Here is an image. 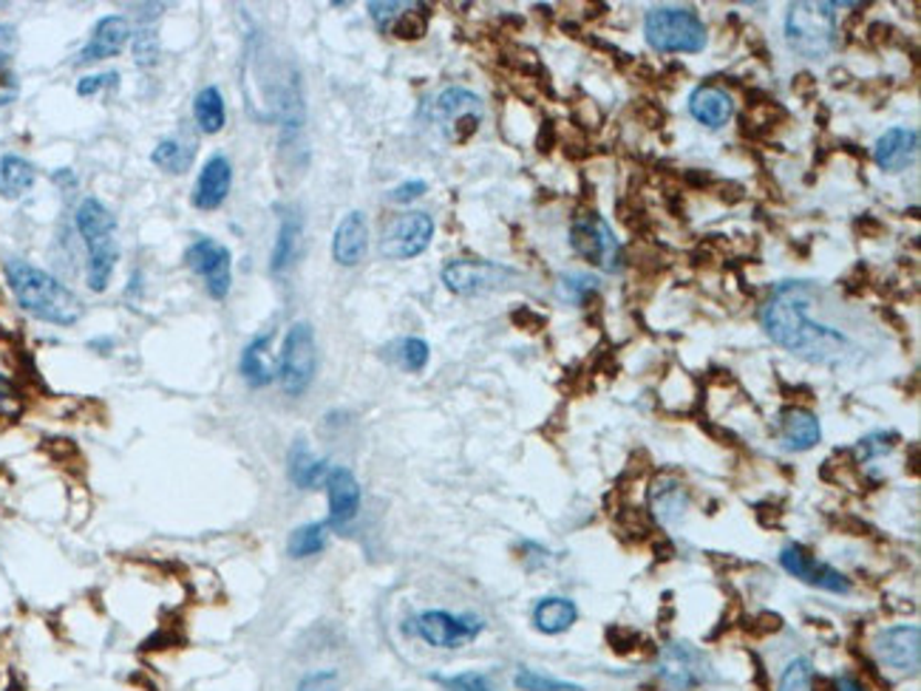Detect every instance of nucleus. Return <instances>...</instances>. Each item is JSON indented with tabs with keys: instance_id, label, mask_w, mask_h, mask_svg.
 Wrapping results in <instances>:
<instances>
[{
	"instance_id": "28",
	"label": "nucleus",
	"mask_w": 921,
	"mask_h": 691,
	"mask_svg": "<svg viewBox=\"0 0 921 691\" xmlns=\"http://www.w3.org/2000/svg\"><path fill=\"white\" fill-rule=\"evenodd\" d=\"M193 117H197L199 128L204 134H219L227 123V111H224V97L216 85H208L193 99Z\"/></svg>"
},
{
	"instance_id": "5",
	"label": "nucleus",
	"mask_w": 921,
	"mask_h": 691,
	"mask_svg": "<svg viewBox=\"0 0 921 691\" xmlns=\"http://www.w3.org/2000/svg\"><path fill=\"white\" fill-rule=\"evenodd\" d=\"M837 3H791L785 40L800 57L819 60L837 46Z\"/></svg>"
},
{
	"instance_id": "16",
	"label": "nucleus",
	"mask_w": 921,
	"mask_h": 691,
	"mask_svg": "<svg viewBox=\"0 0 921 691\" xmlns=\"http://www.w3.org/2000/svg\"><path fill=\"white\" fill-rule=\"evenodd\" d=\"M324 488H327L329 499L327 524L329 528H347L360 510V482L354 479L352 470L335 465L324 479Z\"/></svg>"
},
{
	"instance_id": "1",
	"label": "nucleus",
	"mask_w": 921,
	"mask_h": 691,
	"mask_svg": "<svg viewBox=\"0 0 921 691\" xmlns=\"http://www.w3.org/2000/svg\"><path fill=\"white\" fill-rule=\"evenodd\" d=\"M817 289L805 280L780 284L763 309V329L780 349L819 365H839L850 358L854 343L843 329L814 318Z\"/></svg>"
},
{
	"instance_id": "35",
	"label": "nucleus",
	"mask_w": 921,
	"mask_h": 691,
	"mask_svg": "<svg viewBox=\"0 0 921 691\" xmlns=\"http://www.w3.org/2000/svg\"><path fill=\"white\" fill-rule=\"evenodd\" d=\"M437 683L443 685L445 691H494V685L488 683V678L479 672H463V674H454V678H437Z\"/></svg>"
},
{
	"instance_id": "41",
	"label": "nucleus",
	"mask_w": 921,
	"mask_h": 691,
	"mask_svg": "<svg viewBox=\"0 0 921 691\" xmlns=\"http://www.w3.org/2000/svg\"><path fill=\"white\" fill-rule=\"evenodd\" d=\"M14 49H18V34H14L12 26L0 23V63L12 57Z\"/></svg>"
},
{
	"instance_id": "13",
	"label": "nucleus",
	"mask_w": 921,
	"mask_h": 691,
	"mask_svg": "<svg viewBox=\"0 0 921 691\" xmlns=\"http://www.w3.org/2000/svg\"><path fill=\"white\" fill-rule=\"evenodd\" d=\"M514 278V269L479 258H457L443 267V284L454 295H485L505 287Z\"/></svg>"
},
{
	"instance_id": "10",
	"label": "nucleus",
	"mask_w": 921,
	"mask_h": 691,
	"mask_svg": "<svg viewBox=\"0 0 921 691\" xmlns=\"http://www.w3.org/2000/svg\"><path fill=\"white\" fill-rule=\"evenodd\" d=\"M570 247L575 255H582L584 262L607 269V273L621 267V244L615 242L613 230L602 215H579L570 227Z\"/></svg>"
},
{
	"instance_id": "40",
	"label": "nucleus",
	"mask_w": 921,
	"mask_h": 691,
	"mask_svg": "<svg viewBox=\"0 0 921 691\" xmlns=\"http://www.w3.org/2000/svg\"><path fill=\"white\" fill-rule=\"evenodd\" d=\"M117 83V74H94V77H83L77 83L80 97H94L97 92H103L105 85Z\"/></svg>"
},
{
	"instance_id": "43",
	"label": "nucleus",
	"mask_w": 921,
	"mask_h": 691,
	"mask_svg": "<svg viewBox=\"0 0 921 691\" xmlns=\"http://www.w3.org/2000/svg\"><path fill=\"white\" fill-rule=\"evenodd\" d=\"M837 691H865V685L856 678H850V674H843V678L837 680Z\"/></svg>"
},
{
	"instance_id": "34",
	"label": "nucleus",
	"mask_w": 921,
	"mask_h": 691,
	"mask_svg": "<svg viewBox=\"0 0 921 691\" xmlns=\"http://www.w3.org/2000/svg\"><path fill=\"white\" fill-rule=\"evenodd\" d=\"M428 358H432V349L425 340L405 338L398 343V363L403 365L405 372H423L428 365Z\"/></svg>"
},
{
	"instance_id": "6",
	"label": "nucleus",
	"mask_w": 921,
	"mask_h": 691,
	"mask_svg": "<svg viewBox=\"0 0 921 691\" xmlns=\"http://www.w3.org/2000/svg\"><path fill=\"white\" fill-rule=\"evenodd\" d=\"M315 372H318V346H315V332L307 320L293 323L284 338L282 358L275 363V380L282 383L289 397H301L313 385Z\"/></svg>"
},
{
	"instance_id": "39",
	"label": "nucleus",
	"mask_w": 921,
	"mask_h": 691,
	"mask_svg": "<svg viewBox=\"0 0 921 691\" xmlns=\"http://www.w3.org/2000/svg\"><path fill=\"white\" fill-rule=\"evenodd\" d=\"M425 190H428V184H425L423 179H412V182L398 184V188L389 193V199H392V202H398V204H405V202H414V199L423 196Z\"/></svg>"
},
{
	"instance_id": "11",
	"label": "nucleus",
	"mask_w": 921,
	"mask_h": 691,
	"mask_svg": "<svg viewBox=\"0 0 921 691\" xmlns=\"http://www.w3.org/2000/svg\"><path fill=\"white\" fill-rule=\"evenodd\" d=\"M184 262L204 280L210 298H227L230 284H233V255L224 244H219L216 238H197L188 247Z\"/></svg>"
},
{
	"instance_id": "18",
	"label": "nucleus",
	"mask_w": 921,
	"mask_h": 691,
	"mask_svg": "<svg viewBox=\"0 0 921 691\" xmlns=\"http://www.w3.org/2000/svg\"><path fill=\"white\" fill-rule=\"evenodd\" d=\"M915 157H919V131L915 128H888L882 137L876 139L874 159L888 173L910 168Z\"/></svg>"
},
{
	"instance_id": "38",
	"label": "nucleus",
	"mask_w": 921,
	"mask_h": 691,
	"mask_svg": "<svg viewBox=\"0 0 921 691\" xmlns=\"http://www.w3.org/2000/svg\"><path fill=\"white\" fill-rule=\"evenodd\" d=\"M409 7L412 3H369V12H372V20L380 29H389Z\"/></svg>"
},
{
	"instance_id": "7",
	"label": "nucleus",
	"mask_w": 921,
	"mask_h": 691,
	"mask_svg": "<svg viewBox=\"0 0 921 691\" xmlns=\"http://www.w3.org/2000/svg\"><path fill=\"white\" fill-rule=\"evenodd\" d=\"M409 624L412 626H405V629L434 649H459V646L477 640L485 629V620L477 615H454L445 609L420 613Z\"/></svg>"
},
{
	"instance_id": "19",
	"label": "nucleus",
	"mask_w": 921,
	"mask_h": 691,
	"mask_svg": "<svg viewBox=\"0 0 921 691\" xmlns=\"http://www.w3.org/2000/svg\"><path fill=\"white\" fill-rule=\"evenodd\" d=\"M230 188H233V164H230L227 157L216 153V157H210L204 162L202 173H199L197 188H193V204L199 210L222 208Z\"/></svg>"
},
{
	"instance_id": "29",
	"label": "nucleus",
	"mask_w": 921,
	"mask_h": 691,
	"mask_svg": "<svg viewBox=\"0 0 921 691\" xmlns=\"http://www.w3.org/2000/svg\"><path fill=\"white\" fill-rule=\"evenodd\" d=\"M329 542V524L327 522H309L295 528L287 542V553L293 559H313V555L324 553Z\"/></svg>"
},
{
	"instance_id": "8",
	"label": "nucleus",
	"mask_w": 921,
	"mask_h": 691,
	"mask_svg": "<svg viewBox=\"0 0 921 691\" xmlns=\"http://www.w3.org/2000/svg\"><path fill=\"white\" fill-rule=\"evenodd\" d=\"M432 123L452 142H465L483 123V99L468 88H445L432 103Z\"/></svg>"
},
{
	"instance_id": "21",
	"label": "nucleus",
	"mask_w": 921,
	"mask_h": 691,
	"mask_svg": "<svg viewBox=\"0 0 921 691\" xmlns=\"http://www.w3.org/2000/svg\"><path fill=\"white\" fill-rule=\"evenodd\" d=\"M780 439L788 450H811L823 439V425L817 414L794 405L780 414Z\"/></svg>"
},
{
	"instance_id": "25",
	"label": "nucleus",
	"mask_w": 921,
	"mask_h": 691,
	"mask_svg": "<svg viewBox=\"0 0 921 691\" xmlns=\"http://www.w3.org/2000/svg\"><path fill=\"white\" fill-rule=\"evenodd\" d=\"M579 620V607L570 598L550 595L533 607V626L544 635H562Z\"/></svg>"
},
{
	"instance_id": "2",
	"label": "nucleus",
	"mask_w": 921,
	"mask_h": 691,
	"mask_svg": "<svg viewBox=\"0 0 921 691\" xmlns=\"http://www.w3.org/2000/svg\"><path fill=\"white\" fill-rule=\"evenodd\" d=\"M7 280L14 300L38 320L57 323V327H72L83 318V304H80L77 295L66 284H60L54 275H49L46 269L12 258V262H7Z\"/></svg>"
},
{
	"instance_id": "31",
	"label": "nucleus",
	"mask_w": 921,
	"mask_h": 691,
	"mask_svg": "<svg viewBox=\"0 0 921 691\" xmlns=\"http://www.w3.org/2000/svg\"><path fill=\"white\" fill-rule=\"evenodd\" d=\"M190 148H184L177 139H165V142L157 145V150L151 153V162L159 164V168L170 170V173H182L190 164Z\"/></svg>"
},
{
	"instance_id": "3",
	"label": "nucleus",
	"mask_w": 921,
	"mask_h": 691,
	"mask_svg": "<svg viewBox=\"0 0 921 691\" xmlns=\"http://www.w3.org/2000/svg\"><path fill=\"white\" fill-rule=\"evenodd\" d=\"M74 222H77L80 235H83L85 249H88V269H85L88 287L94 293H105L119 258L117 219L99 199H83Z\"/></svg>"
},
{
	"instance_id": "20",
	"label": "nucleus",
	"mask_w": 921,
	"mask_h": 691,
	"mask_svg": "<svg viewBox=\"0 0 921 691\" xmlns=\"http://www.w3.org/2000/svg\"><path fill=\"white\" fill-rule=\"evenodd\" d=\"M128 40H131L128 20L119 18V14H108V18H103L97 26H94L92 38H88V43H85L83 52H80L77 63H94V60L114 57V54L123 52Z\"/></svg>"
},
{
	"instance_id": "23",
	"label": "nucleus",
	"mask_w": 921,
	"mask_h": 691,
	"mask_svg": "<svg viewBox=\"0 0 921 691\" xmlns=\"http://www.w3.org/2000/svg\"><path fill=\"white\" fill-rule=\"evenodd\" d=\"M269 343H273V332L258 334V338L244 346L242 360H239V372H242V378L247 380L253 389H264V385H269L275 380V363L267 354Z\"/></svg>"
},
{
	"instance_id": "15",
	"label": "nucleus",
	"mask_w": 921,
	"mask_h": 691,
	"mask_svg": "<svg viewBox=\"0 0 921 691\" xmlns=\"http://www.w3.org/2000/svg\"><path fill=\"white\" fill-rule=\"evenodd\" d=\"M876 655L896 672H919L921 629L915 624H899L876 635Z\"/></svg>"
},
{
	"instance_id": "12",
	"label": "nucleus",
	"mask_w": 921,
	"mask_h": 691,
	"mask_svg": "<svg viewBox=\"0 0 921 691\" xmlns=\"http://www.w3.org/2000/svg\"><path fill=\"white\" fill-rule=\"evenodd\" d=\"M434 238V222L428 213H420V210H412V213L400 215L389 224V230L383 233V242H380V253L392 262H409V258H417L428 249Z\"/></svg>"
},
{
	"instance_id": "36",
	"label": "nucleus",
	"mask_w": 921,
	"mask_h": 691,
	"mask_svg": "<svg viewBox=\"0 0 921 691\" xmlns=\"http://www.w3.org/2000/svg\"><path fill=\"white\" fill-rule=\"evenodd\" d=\"M338 689V672L335 669H318V672L304 674L298 691H335Z\"/></svg>"
},
{
	"instance_id": "14",
	"label": "nucleus",
	"mask_w": 921,
	"mask_h": 691,
	"mask_svg": "<svg viewBox=\"0 0 921 691\" xmlns=\"http://www.w3.org/2000/svg\"><path fill=\"white\" fill-rule=\"evenodd\" d=\"M780 564L788 575L805 581L811 587L828 589V593H850V581L845 578L839 570H834L825 561H817L803 544H785L783 553H780Z\"/></svg>"
},
{
	"instance_id": "24",
	"label": "nucleus",
	"mask_w": 921,
	"mask_h": 691,
	"mask_svg": "<svg viewBox=\"0 0 921 691\" xmlns=\"http://www.w3.org/2000/svg\"><path fill=\"white\" fill-rule=\"evenodd\" d=\"M327 474V459L315 457L313 450H309V445L304 443V439H298V443L293 445V450H289V479H293L295 488L315 490L318 485H324Z\"/></svg>"
},
{
	"instance_id": "37",
	"label": "nucleus",
	"mask_w": 921,
	"mask_h": 691,
	"mask_svg": "<svg viewBox=\"0 0 921 691\" xmlns=\"http://www.w3.org/2000/svg\"><path fill=\"white\" fill-rule=\"evenodd\" d=\"M893 434H870V437H865L862 443H859V457L862 459H874V457H882V454H888L890 448H893Z\"/></svg>"
},
{
	"instance_id": "9",
	"label": "nucleus",
	"mask_w": 921,
	"mask_h": 691,
	"mask_svg": "<svg viewBox=\"0 0 921 691\" xmlns=\"http://www.w3.org/2000/svg\"><path fill=\"white\" fill-rule=\"evenodd\" d=\"M658 680L673 691H695L700 685L712 683L714 669L700 649L680 640V644H669L660 652Z\"/></svg>"
},
{
	"instance_id": "27",
	"label": "nucleus",
	"mask_w": 921,
	"mask_h": 691,
	"mask_svg": "<svg viewBox=\"0 0 921 691\" xmlns=\"http://www.w3.org/2000/svg\"><path fill=\"white\" fill-rule=\"evenodd\" d=\"M38 179V170L29 159L18 157V153H7L0 157V196L18 199L23 196Z\"/></svg>"
},
{
	"instance_id": "32",
	"label": "nucleus",
	"mask_w": 921,
	"mask_h": 691,
	"mask_svg": "<svg viewBox=\"0 0 921 691\" xmlns=\"http://www.w3.org/2000/svg\"><path fill=\"white\" fill-rule=\"evenodd\" d=\"M514 685L519 691H582V685L568 683V680H555L550 674L537 672V669H519Z\"/></svg>"
},
{
	"instance_id": "22",
	"label": "nucleus",
	"mask_w": 921,
	"mask_h": 691,
	"mask_svg": "<svg viewBox=\"0 0 921 691\" xmlns=\"http://www.w3.org/2000/svg\"><path fill=\"white\" fill-rule=\"evenodd\" d=\"M689 114L706 128H723L732 119L734 103L718 85H698L689 94Z\"/></svg>"
},
{
	"instance_id": "26",
	"label": "nucleus",
	"mask_w": 921,
	"mask_h": 691,
	"mask_svg": "<svg viewBox=\"0 0 921 691\" xmlns=\"http://www.w3.org/2000/svg\"><path fill=\"white\" fill-rule=\"evenodd\" d=\"M301 235H304L301 215L293 213V210L284 213L282 227H278V238H275V247H273V262H269V269H273L275 275L287 273V269L293 267L295 258H298V249H301Z\"/></svg>"
},
{
	"instance_id": "4",
	"label": "nucleus",
	"mask_w": 921,
	"mask_h": 691,
	"mask_svg": "<svg viewBox=\"0 0 921 691\" xmlns=\"http://www.w3.org/2000/svg\"><path fill=\"white\" fill-rule=\"evenodd\" d=\"M644 34L660 54H695L706 46V23L689 7H653L644 18Z\"/></svg>"
},
{
	"instance_id": "42",
	"label": "nucleus",
	"mask_w": 921,
	"mask_h": 691,
	"mask_svg": "<svg viewBox=\"0 0 921 691\" xmlns=\"http://www.w3.org/2000/svg\"><path fill=\"white\" fill-rule=\"evenodd\" d=\"M14 397H18V394H14L12 383L0 374V412H12Z\"/></svg>"
},
{
	"instance_id": "30",
	"label": "nucleus",
	"mask_w": 921,
	"mask_h": 691,
	"mask_svg": "<svg viewBox=\"0 0 921 691\" xmlns=\"http://www.w3.org/2000/svg\"><path fill=\"white\" fill-rule=\"evenodd\" d=\"M595 289H599V278L587 273H568L555 284L559 300H568V304H575V307H584L590 295H595Z\"/></svg>"
},
{
	"instance_id": "33",
	"label": "nucleus",
	"mask_w": 921,
	"mask_h": 691,
	"mask_svg": "<svg viewBox=\"0 0 921 691\" xmlns=\"http://www.w3.org/2000/svg\"><path fill=\"white\" fill-rule=\"evenodd\" d=\"M777 691H814V663L808 658H794L785 666Z\"/></svg>"
},
{
	"instance_id": "17",
	"label": "nucleus",
	"mask_w": 921,
	"mask_h": 691,
	"mask_svg": "<svg viewBox=\"0 0 921 691\" xmlns=\"http://www.w3.org/2000/svg\"><path fill=\"white\" fill-rule=\"evenodd\" d=\"M369 249V224L367 215L360 210H352L340 219L338 230L332 238V258L340 267H358Z\"/></svg>"
}]
</instances>
